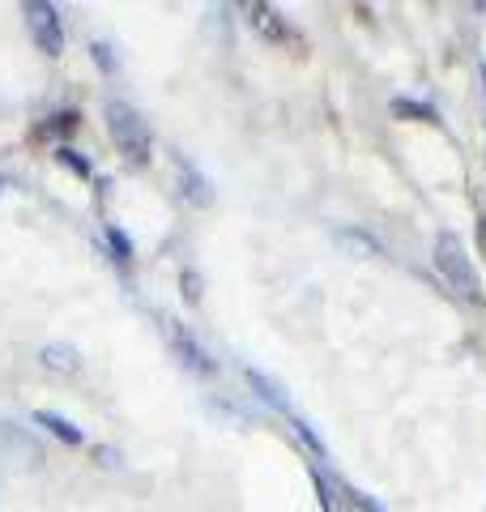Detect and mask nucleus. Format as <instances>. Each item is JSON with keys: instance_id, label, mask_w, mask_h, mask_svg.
Segmentation results:
<instances>
[{"instance_id": "obj_14", "label": "nucleus", "mask_w": 486, "mask_h": 512, "mask_svg": "<svg viewBox=\"0 0 486 512\" xmlns=\"http://www.w3.org/2000/svg\"><path fill=\"white\" fill-rule=\"evenodd\" d=\"M107 235H111V248H116V252H120V256H133V244H128V235H120V231H116V227H111V231H107Z\"/></svg>"}, {"instance_id": "obj_18", "label": "nucleus", "mask_w": 486, "mask_h": 512, "mask_svg": "<svg viewBox=\"0 0 486 512\" xmlns=\"http://www.w3.org/2000/svg\"><path fill=\"white\" fill-rule=\"evenodd\" d=\"M478 252H482V256H486V214H482V218H478Z\"/></svg>"}, {"instance_id": "obj_13", "label": "nucleus", "mask_w": 486, "mask_h": 512, "mask_svg": "<svg viewBox=\"0 0 486 512\" xmlns=\"http://www.w3.org/2000/svg\"><path fill=\"white\" fill-rule=\"evenodd\" d=\"M52 128H60V133H73V128H77V111H60V116H52Z\"/></svg>"}, {"instance_id": "obj_11", "label": "nucleus", "mask_w": 486, "mask_h": 512, "mask_svg": "<svg viewBox=\"0 0 486 512\" xmlns=\"http://www.w3.org/2000/svg\"><path fill=\"white\" fill-rule=\"evenodd\" d=\"M56 158H60V163H64V167H69V171H77V175H81V180H90V163H86V158H77V150H69V146H60V150H56Z\"/></svg>"}, {"instance_id": "obj_3", "label": "nucleus", "mask_w": 486, "mask_h": 512, "mask_svg": "<svg viewBox=\"0 0 486 512\" xmlns=\"http://www.w3.org/2000/svg\"><path fill=\"white\" fill-rule=\"evenodd\" d=\"M22 18H26L30 39H35V47H39L43 56H60V52H64V30H60V13H56V5L30 0V5H22Z\"/></svg>"}, {"instance_id": "obj_1", "label": "nucleus", "mask_w": 486, "mask_h": 512, "mask_svg": "<svg viewBox=\"0 0 486 512\" xmlns=\"http://www.w3.org/2000/svg\"><path fill=\"white\" fill-rule=\"evenodd\" d=\"M107 133H111V141H116V150L124 154V163H133V167L150 163L154 137H150V124H145V116L133 103H124V99L107 103Z\"/></svg>"}, {"instance_id": "obj_6", "label": "nucleus", "mask_w": 486, "mask_h": 512, "mask_svg": "<svg viewBox=\"0 0 486 512\" xmlns=\"http://www.w3.org/2000/svg\"><path fill=\"white\" fill-rule=\"evenodd\" d=\"M43 367L64 372V376H77L81 372V355H77L69 342H52V346H43Z\"/></svg>"}, {"instance_id": "obj_2", "label": "nucleus", "mask_w": 486, "mask_h": 512, "mask_svg": "<svg viewBox=\"0 0 486 512\" xmlns=\"http://www.w3.org/2000/svg\"><path fill=\"white\" fill-rule=\"evenodd\" d=\"M431 261L435 269L444 274V282L452 286V295L465 299V303H474V308H482V282L474 274V265H469V256H465V244L452 231H440L435 235V248H431Z\"/></svg>"}, {"instance_id": "obj_5", "label": "nucleus", "mask_w": 486, "mask_h": 512, "mask_svg": "<svg viewBox=\"0 0 486 512\" xmlns=\"http://www.w3.org/2000/svg\"><path fill=\"white\" fill-rule=\"evenodd\" d=\"M175 180H180V197H184L188 205H201V210H205V205L214 201V188H209V180L188 163V158H180V163H175Z\"/></svg>"}, {"instance_id": "obj_17", "label": "nucleus", "mask_w": 486, "mask_h": 512, "mask_svg": "<svg viewBox=\"0 0 486 512\" xmlns=\"http://www.w3.org/2000/svg\"><path fill=\"white\" fill-rule=\"evenodd\" d=\"M184 295H188V299L201 295V291H197V278H192V274H184Z\"/></svg>"}, {"instance_id": "obj_10", "label": "nucleus", "mask_w": 486, "mask_h": 512, "mask_svg": "<svg viewBox=\"0 0 486 512\" xmlns=\"http://www.w3.org/2000/svg\"><path fill=\"white\" fill-rule=\"evenodd\" d=\"M337 239H342V244H350V248H359V252L380 256V244H376L371 235H363V231H337Z\"/></svg>"}, {"instance_id": "obj_7", "label": "nucleus", "mask_w": 486, "mask_h": 512, "mask_svg": "<svg viewBox=\"0 0 486 512\" xmlns=\"http://www.w3.org/2000/svg\"><path fill=\"white\" fill-rule=\"evenodd\" d=\"M35 423L47 427V431H52L56 440H64V444H81V440H86V436H81V431H77L69 419H64V414H56V410H35Z\"/></svg>"}, {"instance_id": "obj_9", "label": "nucleus", "mask_w": 486, "mask_h": 512, "mask_svg": "<svg viewBox=\"0 0 486 512\" xmlns=\"http://www.w3.org/2000/svg\"><path fill=\"white\" fill-rule=\"evenodd\" d=\"M252 26L261 30V35H269V39H290V30H286V22L278 18V9L273 5H252Z\"/></svg>"}, {"instance_id": "obj_16", "label": "nucleus", "mask_w": 486, "mask_h": 512, "mask_svg": "<svg viewBox=\"0 0 486 512\" xmlns=\"http://www.w3.org/2000/svg\"><path fill=\"white\" fill-rule=\"evenodd\" d=\"M94 56H99L103 69H116V64H111V47L107 43H94Z\"/></svg>"}, {"instance_id": "obj_8", "label": "nucleus", "mask_w": 486, "mask_h": 512, "mask_svg": "<svg viewBox=\"0 0 486 512\" xmlns=\"http://www.w3.org/2000/svg\"><path fill=\"white\" fill-rule=\"evenodd\" d=\"M248 384H252V389L261 393V397H265V402H269L273 410H282L286 419H290V414H295V406H290L286 397H282V389H278V384H273L269 376H261V372H256V367H248Z\"/></svg>"}, {"instance_id": "obj_4", "label": "nucleus", "mask_w": 486, "mask_h": 512, "mask_svg": "<svg viewBox=\"0 0 486 512\" xmlns=\"http://www.w3.org/2000/svg\"><path fill=\"white\" fill-rule=\"evenodd\" d=\"M162 329H167V338H171V346H175V350H180V359H184L188 367H197V372H205V376H209V372H214V359H209V355H205V350H201V342H197V338H192V333H188V329L180 325V320H171V316H167V320H162Z\"/></svg>"}, {"instance_id": "obj_12", "label": "nucleus", "mask_w": 486, "mask_h": 512, "mask_svg": "<svg viewBox=\"0 0 486 512\" xmlns=\"http://www.w3.org/2000/svg\"><path fill=\"white\" fill-rule=\"evenodd\" d=\"M393 111H397V116H414V120H435V111H431V107L410 103V99H393Z\"/></svg>"}, {"instance_id": "obj_19", "label": "nucleus", "mask_w": 486, "mask_h": 512, "mask_svg": "<svg viewBox=\"0 0 486 512\" xmlns=\"http://www.w3.org/2000/svg\"><path fill=\"white\" fill-rule=\"evenodd\" d=\"M9 188V175H0V192H5Z\"/></svg>"}, {"instance_id": "obj_15", "label": "nucleus", "mask_w": 486, "mask_h": 512, "mask_svg": "<svg viewBox=\"0 0 486 512\" xmlns=\"http://www.w3.org/2000/svg\"><path fill=\"white\" fill-rule=\"evenodd\" d=\"M350 495H354V504H359L363 512H384L376 500H371V495H363V491H350Z\"/></svg>"}]
</instances>
